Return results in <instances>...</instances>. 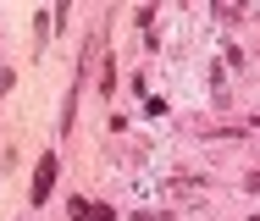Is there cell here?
Wrapping results in <instances>:
<instances>
[{
	"instance_id": "cell-1",
	"label": "cell",
	"mask_w": 260,
	"mask_h": 221,
	"mask_svg": "<svg viewBox=\"0 0 260 221\" xmlns=\"http://www.w3.org/2000/svg\"><path fill=\"white\" fill-rule=\"evenodd\" d=\"M55 188V155H39V171H34V205H45Z\"/></svg>"
},
{
	"instance_id": "cell-2",
	"label": "cell",
	"mask_w": 260,
	"mask_h": 221,
	"mask_svg": "<svg viewBox=\"0 0 260 221\" xmlns=\"http://www.w3.org/2000/svg\"><path fill=\"white\" fill-rule=\"evenodd\" d=\"M67 210H72L78 221H116V210H111V205H89V199H72Z\"/></svg>"
}]
</instances>
